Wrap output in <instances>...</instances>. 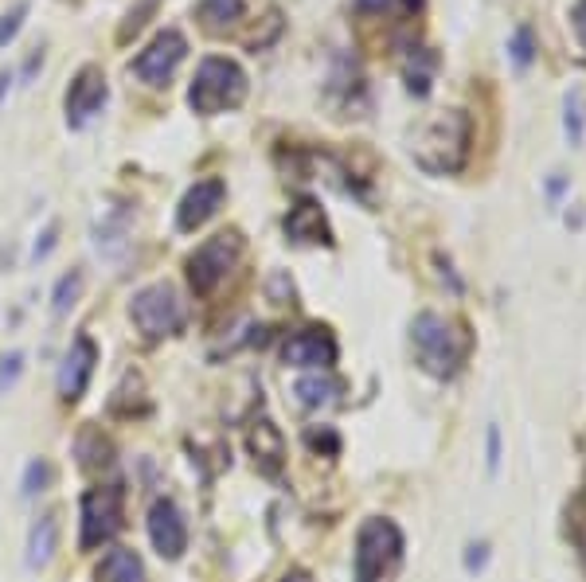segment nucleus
<instances>
[{
  "label": "nucleus",
  "instance_id": "nucleus-1",
  "mask_svg": "<svg viewBox=\"0 0 586 582\" xmlns=\"http://www.w3.org/2000/svg\"><path fill=\"white\" fill-rule=\"evenodd\" d=\"M469 145H473V122L465 110H438L414 129L411 157L430 176H454L465 168Z\"/></svg>",
  "mask_w": 586,
  "mask_h": 582
},
{
  "label": "nucleus",
  "instance_id": "nucleus-2",
  "mask_svg": "<svg viewBox=\"0 0 586 582\" xmlns=\"http://www.w3.org/2000/svg\"><path fill=\"white\" fill-rule=\"evenodd\" d=\"M411 344H414V355H419V368L434 380H454L462 372V364L469 360V332L462 321H450L442 312H419L411 321Z\"/></svg>",
  "mask_w": 586,
  "mask_h": 582
},
{
  "label": "nucleus",
  "instance_id": "nucleus-3",
  "mask_svg": "<svg viewBox=\"0 0 586 582\" xmlns=\"http://www.w3.org/2000/svg\"><path fill=\"white\" fill-rule=\"evenodd\" d=\"M247 90H251V79L239 63L227 56H208L200 59L196 79L188 86V106L200 117H216V114L239 110L247 102Z\"/></svg>",
  "mask_w": 586,
  "mask_h": 582
},
{
  "label": "nucleus",
  "instance_id": "nucleus-4",
  "mask_svg": "<svg viewBox=\"0 0 586 582\" xmlns=\"http://www.w3.org/2000/svg\"><path fill=\"white\" fill-rule=\"evenodd\" d=\"M403 559V532L387 516H371L356 532V555H352V570L356 582H383Z\"/></svg>",
  "mask_w": 586,
  "mask_h": 582
},
{
  "label": "nucleus",
  "instance_id": "nucleus-5",
  "mask_svg": "<svg viewBox=\"0 0 586 582\" xmlns=\"http://www.w3.org/2000/svg\"><path fill=\"white\" fill-rule=\"evenodd\" d=\"M130 317L145 340H165L184 329V301L168 282H153L133 294Z\"/></svg>",
  "mask_w": 586,
  "mask_h": 582
},
{
  "label": "nucleus",
  "instance_id": "nucleus-6",
  "mask_svg": "<svg viewBox=\"0 0 586 582\" xmlns=\"http://www.w3.org/2000/svg\"><path fill=\"white\" fill-rule=\"evenodd\" d=\"M242 258V235L239 231H219L208 243H200L188 254V286L196 289V297L216 294L219 282L227 278Z\"/></svg>",
  "mask_w": 586,
  "mask_h": 582
},
{
  "label": "nucleus",
  "instance_id": "nucleus-7",
  "mask_svg": "<svg viewBox=\"0 0 586 582\" xmlns=\"http://www.w3.org/2000/svg\"><path fill=\"white\" fill-rule=\"evenodd\" d=\"M122 532V489L98 484L82 492L79 504V552H98Z\"/></svg>",
  "mask_w": 586,
  "mask_h": 582
},
{
  "label": "nucleus",
  "instance_id": "nucleus-8",
  "mask_svg": "<svg viewBox=\"0 0 586 582\" xmlns=\"http://www.w3.org/2000/svg\"><path fill=\"white\" fill-rule=\"evenodd\" d=\"M184 59H188V39H184V31L165 28V31H157V36L149 39V47L133 59V74H137V79H141L145 86H168Z\"/></svg>",
  "mask_w": 586,
  "mask_h": 582
},
{
  "label": "nucleus",
  "instance_id": "nucleus-9",
  "mask_svg": "<svg viewBox=\"0 0 586 582\" xmlns=\"http://www.w3.org/2000/svg\"><path fill=\"white\" fill-rule=\"evenodd\" d=\"M149 543L157 547V555L176 563L180 555L188 552V524H184V512L176 509V501L168 497H157L149 504Z\"/></svg>",
  "mask_w": 586,
  "mask_h": 582
},
{
  "label": "nucleus",
  "instance_id": "nucleus-10",
  "mask_svg": "<svg viewBox=\"0 0 586 582\" xmlns=\"http://www.w3.org/2000/svg\"><path fill=\"white\" fill-rule=\"evenodd\" d=\"M223 200H227V184H223L219 176H208V180H196L184 196L176 203V231L180 235H191L200 231L208 219H216V211L223 208Z\"/></svg>",
  "mask_w": 586,
  "mask_h": 582
},
{
  "label": "nucleus",
  "instance_id": "nucleus-11",
  "mask_svg": "<svg viewBox=\"0 0 586 582\" xmlns=\"http://www.w3.org/2000/svg\"><path fill=\"white\" fill-rule=\"evenodd\" d=\"M106 98H110V86H106L102 67L87 63V67L74 74L71 86H67V102H63V106H67V125L82 129L106 106Z\"/></svg>",
  "mask_w": 586,
  "mask_h": 582
},
{
  "label": "nucleus",
  "instance_id": "nucleus-12",
  "mask_svg": "<svg viewBox=\"0 0 586 582\" xmlns=\"http://www.w3.org/2000/svg\"><path fill=\"white\" fill-rule=\"evenodd\" d=\"M336 340L328 329H301L282 344V360L290 368H305V372H328L336 364Z\"/></svg>",
  "mask_w": 586,
  "mask_h": 582
},
{
  "label": "nucleus",
  "instance_id": "nucleus-13",
  "mask_svg": "<svg viewBox=\"0 0 586 582\" xmlns=\"http://www.w3.org/2000/svg\"><path fill=\"white\" fill-rule=\"evenodd\" d=\"M94 364H98V344H94L87 332H79L59 364V398L63 403H79V398L87 395Z\"/></svg>",
  "mask_w": 586,
  "mask_h": 582
},
{
  "label": "nucleus",
  "instance_id": "nucleus-14",
  "mask_svg": "<svg viewBox=\"0 0 586 582\" xmlns=\"http://www.w3.org/2000/svg\"><path fill=\"white\" fill-rule=\"evenodd\" d=\"M247 449L254 458V466H259L262 477L278 481L282 469H285V438L282 430L274 426V418H254L251 430H247Z\"/></svg>",
  "mask_w": 586,
  "mask_h": 582
},
{
  "label": "nucleus",
  "instance_id": "nucleus-15",
  "mask_svg": "<svg viewBox=\"0 0 586 582\" xmlns=\"http://www.w3.org/2000/svg\"><path fill=\"white\" fill-rule=\"evenodd\" d=\"M285 239L301 246H333V227H328L325 211L317 200H297L290 215H285Z\"/></svg>",
  "mask_w": 586,
  "mask_h": 582
},
{
  "label": "nucleus",
  "instance_id": "nucleus-16",
  "mask_svg": "<svg viewBox=\"0 0 586 582\" xmlns=\"http://www.w3.org/2000/svg\"><path fill=\"white\" fill-rule=\"evenodd\" d=\"M55 547H59V516H55V512L36 516V520H31V527H28L24 563H28L31 570L47 567V563H51V555H55Z\"/></svg>",
  "mask_w": 586,
  "mask_h": 582
},
{
  "label": "nucleus",
  "instance_id": "nucleus-17",
  "mask_svg": "<svg viewBox=\"0 0 586 582\" xmlns=\"http://www.w3.org/2000/svg\"><path fill=\"white\" fill-rule=\"evenodd\" d=\"M434 74H438V56L430 47H411L407 63H403V79L414 98H426L434 90Z\"/></svg>",
  "mask_w": 586,
  "mask_h": 582
},
{
  "label": "nucleus",
  "instance_id": "nucleus-18",
  "mask_svg": "<svg viewBox=\"0 0 586 582\" xmlns=\"http://www.w3.org/2000/svg\"><path fill=\"white\" fill-rule=\"evenodd\" d=\"M98 582H145V567L130 547H110L98 563Z\"/></svg>",
  "mask_w": 586,
  "mask_h": 582
},
{
  "label": "nucleus",
  "instance_id": "nucleus-19",
  "mask_svg": "<svg viewBox=\"0 0 586 582\" xmlns=\"http://www.w3.org/2000/svg\"><path fill=\"white\" fill-rule=\"evenodd\" d=\"M340 387H344V383H340L336 375L313 372V375H301V380L293 383V395H297V403H301V407H328L340 395Z\"/></svg>",
  "mask_w": 586,
  "mask_h": 582
},
{
  "label": "nucleus",
  "instance_id": "nucleus-20",
  "mask_svg": "<svg viewBox=\"0 0 586 582\" xmlns=\"http://www.w3.org/2000/svg\"><path fill=\"white\" fill-rule=\"evenodd\" d=\"M196 16L204 20V28L211 31H227L231 24H239L247 16V0H200Z\"/></svg>",
  "mask_w": 586,
  "mask_h": 582
},
{
  "label": "nucleus",
  "instance_id": "nucleus-21",
  "mask_svg": "<svg viewBox=\"0 0 586 582\" xmlns=\"http://www.w3.org/2000/svg\"><path fill=\"white\" fill-rule=\"evenodd\" d=\"M536 51H539L536 28H531V24H516L513 36H508V59H513V67L528 71L531 63H536Z\"/></svg>",
  "mask_w": 586,
  "mask_h": 582
},
{
  "label": "nucleus",
  "instance_id": "nucleus-22",
  "mask_svg": "<svg viewBox=\"0 0 586 582\" xmlns=\"http://www.w3.org/2000/svg\"><path fill=\"white\" fill-rule=\"evenodd\" d=\"M79 297H82V270H67L55 282V289H51V312L67 317V312L79 305Z\"/></svg>",
  "mask_w": 586,
  "mask_h": 582
},
{
  "label": "nucleus",
  "instance_id": "nucleus-23",
  "mask_svg": "<svg viewBox=\"0 0 586 582\" xmlns=\"http://www.w3.org/2000/svg\"><path fill=\"white\" fill-rule=\"evenodd\" d=\"M563 133H567L571 145H582L586 137V102H582V90H571L563 98Z\"/></svg>",
  "mask_w": 586,
  "mask_h": 582
},
{
  "label": "nucleus",
  "instance_id": "nucleus-24",
  "mask_svg": "<svg viewBox=\"0 0 586 582\" xmlns=\"http://www.w3.org/2000/svg\"><path fill=\"white\" fill-rule=\"evenodd\" d=\"M47 481H51V466L44 458H31L24 466V477H20V497H24V501L39 497V492L47 489Z\"/></svg>",
  "mask_w": 586,
  "mask_h": 582
},
{
  "label": "nucleus",
  "instance_id": "nucleus-25",
  "mask_svg": "<svg viewBox=\"0 0 586 582\" xmlns=\"http://www.w3.org/2000/svg\"><path fill=\"white\" fill-rule=\"evenodd\" d=\"M24 375V352H4L0 355V395H8Z\"/></svg>",
  "mask_w": 586,
  "mask_h": 582
},
{
  "label": "nucleus",
  "instance_id": "nucleus-26",
  "mask_svg": "<svg viewBox=\"0 0 586 582\" xmlns=\"http://www.w3.org/2000/svg\"><path fill=\"white\" fill-rule=\"evenodd\" d=\"M24 20H28V0H20V4L13 8V13H4L0 16V47H8L16 36H20V28H24Z\"/></svg>",
  "mask_w": 586,
  "mask_h": 582
},
{
  "label": "nucleus",
  "instance_id": "nucleus-27",
  "mask_svg": "<svg viewBox=\"0 0 586 582\" xmlns=\"http://www.w3.org/2000/svg\"><path fill=\"white\" fill-rule=\"evenodd\" d=\"M153 8H157V0H141L137 8H130V16H125V24H122V31H117V39H130V36H137V31L145 28V20L153 16Z\"/></svg>",
  "mask_w": 586,
  "mask_h": 582
},
{
  "label": "nucleus",
  "instance_id": "nucleus-28",
  "mask_svg": "<svg viewBox=\"0 0 586 582\" xmlns=\"http://www.w3.org/2000/svg\"><path fill=\"white\" fill-rule=\"evenodd\" d=\"M305 441H309V446H313V449H325V454H340V438H336V430H305Z\"/></svg>",
  "mask_w": 586,
  "mask_h": 582
},
{
  "label": "nucleus",
  "instance_id": "nucleus-29",
  "mask_svg": "<svg viewBox=\"0 0 586 582\" xmlns=\"http://www.w3.org/2000/svg\"><path fill=\"white\" fill-rule=\"evenodd\" d=\"M55 239H59V223L51 219L47 227H44V235L36 239V246H31V262H44V258H47L51 251H55Z\"/></svg>",
  "mask_w": 586,
  "mask_h": 582
},
{
  "label": "nucleus",
  "instance_id": "nucleus-30",
  "mask_svg": "<svg viewBox=\"0 0 586 582\" xmlns=\"http://www.w3.org/2000/svg\"><path fill=\"white\" fill-rule=\"evenodd\" d=\"M485 563H488V543H485V540L469 543V547H465V570H469V575L485 570Z\"/></svg>",
  "mask_w": 586,
  "mask_h": 582
},
{
  "label": "nucleus",
  "instance_id": "nucleus-31",
  "mask_svg": "<svg viewBox=\"0 0 586 582\" xmlns=\"http://www.w3.org/2000/svg\"><path fill=\"white\" fill-rule=\"evenodd\" d=\"M571 28H574L579 47L586 51V0H574V4H571Z\"/></svg>",
  "mask_w": 586,
  "mask_h": 582
},
{
  "label": "nucleus",
  "instance_id": "nucleus-32",
  "mask_svg": "<svg viewBox=\"0 0 586 582\" xmlns=\"http://www.w3.org/2000/svg\"><path fill=\"white\" fill-rule=\"evenodd\" d=\"M399 0H352V8H356L360 16H383V13H391Z\"/></svg>",
  "mask_w": 586,
  "mask_h": 582
},
{
  "label": "nucleus",
  "instance_id": "nucleus-33",
  "mask_svg": "<svg viewBox=\"0 0 586 582\" xmlns=\"http://www.w3.org/2000/svg\"><path fill=\"white\" fill-rule=\"evenodd\" d=\"M500 469V430L488 426V473Z\"/></svg>",
  "mask_w": 586,
  "mask_h": 582
},
{
  "label": "nucleus",
  "instance_id": "nucleus-34",
  "mask_svg": "<svg viewBox=\"0 0 586 582\" xmlns=\"http://www.w3.org/2000/svg\"><path fill=\"white\" fill-rule=\"evenodd\" d=\"M574 547H579V563L586 570V516H579L574 520Z\"/></svg>",
  "mask_w": 586,
  "mask_h": 582
},
{
  "label": "nucleus",
  "instance_id": "nucleus-35",
  "mask_svg": "<svg viewBox=\"0 0 586 582\" xmlns=\"http://www.w3.org/2000/svg\"><path fill=\"white\" fill-rule=\"evenodd\" d=\"M563 188H567V180H563V176H551V180H548V196H551V203L563 196Z\"/></svg>",
  "mask_w": 586,
  "mask_h": 582
},
{
  "label": "nucleus",
  "instance_id": "nucleus-36",
  "mask_svg": "<svg viewBox=\"0 0 586 582\" xmlns=\"http://www.w3.org/2000/svg\"><path fill=\"white\" fill-rule=\"evenodd\" d=\"M13 86V71H0V102H4V90Z\"/></svg>",
  "mask_w": 586,
  "mask_h": 582
},
{
  "label": "nucleus",
  "instance_id": "nucleus-37",
  "mask_svg": "<svg viewBox=\"0 0 586 582\" xmlns=\"http://www.w3.org/2000/svg\"><path fill=\"white\" fill-rule=\"evenodd\" d=\"M282 582H313V578H309V575H305V570H290V575H285Z\"/></svg>",
  "mask_w": 586,
  "mask_h": 582
}]
</instances>
